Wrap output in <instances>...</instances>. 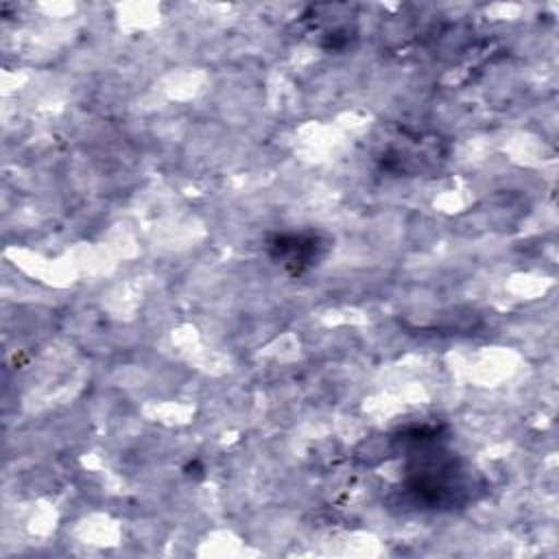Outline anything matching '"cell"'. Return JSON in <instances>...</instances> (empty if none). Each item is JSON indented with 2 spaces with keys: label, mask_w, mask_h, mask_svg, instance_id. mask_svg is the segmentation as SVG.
Returning a JSON list of instances; mask_svg holds the SVG:
<instances>
[{
  "label": "cell",
  "mask_w": 559,
  "mask_h": 559,
  "mask_svg": "<svg viewBox=\"0 0 559 559\" xmlns=\"http://www.w3.org/2000/svg\"><path fill=\"white\" fill-rule=\"evenodd\" d=\"M271 255L277 264L301 273L304 269L317 264L321 255V240L314 234H277L269 242Z\"/></svg>",
  "instance_id": "cell-1"
}]
</instances>
